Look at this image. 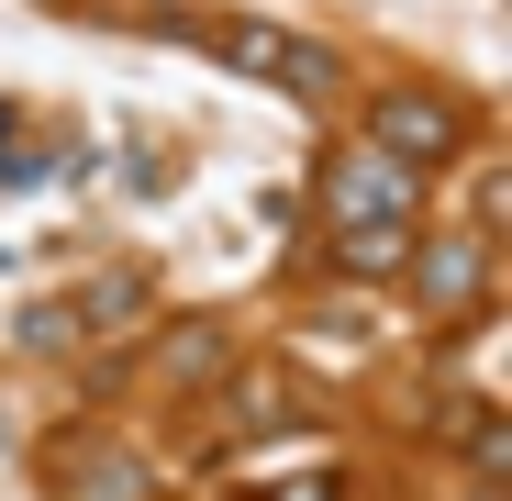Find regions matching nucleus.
<instances>
[{"instance_id":"f257e3e1","label":"nucleus","mask_w":512,"mask_h":501,"mask_svg":"<svg viewBox=\"0 0 512 501\" xmlns=\"http://www.w3.org/2000/svg\"><path fill=\"white\" fill-rule=\"evenodd\" d=\"M379 134H401V145H423V156H435V145H457V123H446V112H423V101L379 112Z\"/></svg>"}]
</instances>
